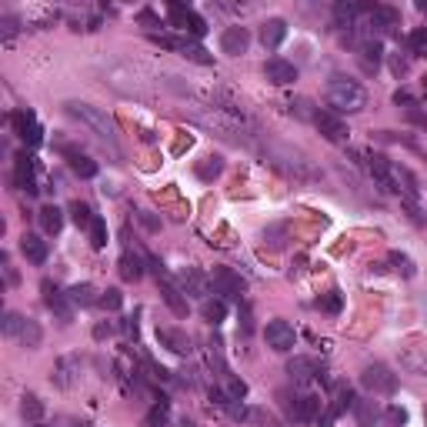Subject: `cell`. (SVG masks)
<instances>
[{
  "label": "cell",
  "mask_w": 427,
  "mask_h": 427,
  "mask_svg": "<svg viewBox=\"0 0 427 427\" xmlns=\"http://www.w3.org/2000/svg\"><path fill=\"white\" fill-rule=\"evenodd\" d=\"M64 107H67V114H70V117H77L80 124H87L90 131L97 134L100 141L110 147V153H114V157H121V147H117V134H114V124H110V117L104 114V110L94 107V104H84V100H67Z\"/></svg>",
  "instance_id": "obj_1"
},
{
  "label": "cell",
  "mask_w": 427,
  "mask_h": 427,
  "mask_svg": "<svg viewBox=\"0 0 427 427\" xmlns=\"http://www.w3.org/2000/svg\"><path fill=\"white\" fill-rule=\"evenodd\" d=\"M328 104L337 114H357V110L367 107V90L351 80V77H330L328 80Z\"/></svg>",
  "instance_id": "obj_2"
},
{
  "label": "cell",
  "mask_w": 427,
  "mask_h": 427,
  "mask_svg": "<svg viewBox=\"0 0 427 427\" xmlns=\"http://www.w3.org/2000/svg\"><path fill=\"white\" fill-rule=\"evenodd\" d=\"M361 384L371 394H394L397 391V374L387 364H367L361 371Z\"/></svg>",
  "instance_id": "obj_3"
},
{
  "label": "cell",
  "mask_w": 427,
  "mask_h": 427,
  "mask_svg": "<svg viewBox=\"0 0 427 427\" xmlns=\"http://www.w3.org/2000/svg\"><path fill=\"white\" fill-rule=\"evenodd\" d=\"M281 397H284L287 417H291L294 424H310V421L318 417V411H320V401L314 394H297V397L281 394Z\"/></svg>",
  "instance_id": "obj_4"
},
{
  "label": "cell",
  "mask_w": 427,
  "mask_h": 427,
  "mask_svg": "<svg viewBox=\"0 0 427 427\" xmlns=\"http://www.w3.org/2000/svg\"><path fill=\"white\" fill-rule=\"evenodd\" d=\"M167 17H171L174 27L187 31L190 37H204V33H207V21H204L200 13H194L190 7H184V4H171V7H167Z\"/></svg>",
  "instance_id": "obj_5"
},
{
  "label": "cell",
  "mask_w": 427,
  "mask_h": 427,
  "mask_svg": "<svg viewBox=\"0 0 427 427\" xmlns=\"http://www.w3.org/2000/svg\"><path fill=\"white\" fill-rule=\"evenodd\" d=\"M264 337H267V347H271V351H277V354H291V351H294V344H297L294 328H291L287 320H281V318L267 324Z\"/></svg>",
  "instance_id": "obj_6"
},
{
  "label": "cell",
  "mask_w": 427,
  "mask_h": 427,
  "mask_svg": "<svg viewBox=\"0 0 427 427\" xmlns=\"http://www.w3.org/2000/svg\"><path fill=\"white\" fill-rule=\"evenodd\" d=\"M210 287H214V294H220V297H234V301L244 297L241 274H234L230 267H214V271H210Z\"/></svg>",
  "instance_id": "obj_7"
},
{
  "label": "cell",
  "mask_w": 427,
  "mask_h": 427,
  "mask_svg": "<svg viewBox=\"0 0 427 427\" xmlns=\"http://www.w3.org/2000/svg\"><path fill=\"white\" fill-rule=\"evenodd\" d=\"M367 171H371V177L381 184V190H387V194H401V184H397V167L391 164L387 157L374 153L371 161H367Z\"/></svg>",
  "instance_id": "obj_8"
},
{
  "label": "cell",
  "mask_w": 427,
  "mask_h": 427,
  "mask_svg": "<svg viewBox=\"0 0 427 427\" xmlns=\"http://www.w3.org/2000/svg\"><path fill=\"white\" fill-rule=\"evenodd\" d=\"M314 124H318V131L324 134V141H330V144L347 141V124L340 121L334 110H318V114H314Z\"/></svg>",
  "instance_id": "obj_9"
},
{
  "label": "cell",
  "mask_w": 427,
  "mask_h": 427,
  "mask_svg": "<svg viewBox=\"0 0 427 427\" xmlns=\"http://www.w3.org/2000/svg\"><path fill=\"white\" fill-rule=\"evenodd\" d=\"M157 284H161V297H164V304L174 310L177 318H187V310H190V307H187V294L180 291V284H174L167 274H157Z\"/></svg>",
  "instance_id": "obj_10"
},
{
  "label": "cell",
  "mask_w": 427,
  "mask_h": 427,
  "mask_svg": "<svg viewBox=\"0 0 427 427\" xmlns=\"http://www.w3.org/2000/svg\"><path fill=\"white\" fill-rule=\"evenodd\" d=\"M287 374H291V381L307 384V381H320V377H324V367H320L314 357H291V361H287Z\"/></svg>",
  "instance_id": "obj_11"
},
{
  "label": "cell",
  "mask_w": 427,
  "mask_h": 427,
  "mask_svg": "<svg viewBox=\"0 0 427 427\" xmlns=\"http://www.w3.org/2000/svg\"><path fill=\"white\" fill-rule=\"evenodd\" d=\"M40 291H44V304L54 310L57 318L64 320V324H70V318H74V310H70V297L60 291V287H54L50 281H44L40 284Z\"/></svg>",
  "instance_id": "obj_12"
},
{
  "label": "cell",
  "mask_w": 427,
  "mask_h": 427,
  "mask_svg": "<svg viewBox=\"0 0 427 427\" xmlns=\"http://www.w3.org/2000/svg\"><path fill=\"white\" fill-rule=\"evenodd\" d=\"M247 47H251V31L247 27H227L220 33V50L227 57H241Z\"/></svg>",
  "instance_id": "obj_13"
},
{
  "label": "cell",
  "mask_w": 427,
  "mask_h": 427,
  "mask_svg": "<svg viewBox=\"0 0 427 427\" xmlns=\"http://www.w3.org/2000/svg\"><path fill=\"white\" fill-rule=\"evenodd\" d=\"M264 77H267L271 84H277V87H284V84H294L297 80V67L291 64V60H284V57H271V60L264 64Z\"/></svg>",
  "instance_id": "obj_14"
},
{
  "label": "cell",
  "mask_w": 427,
  "mask_h": 427,
  "mask_svg": "<svg viewBox=\"0 0 427 427\" xmlns=\"http://www.w3.org/2000/svg\"><path fill=\"white\" fill-rule=\"evenodd\" d=\"M157 340L164 344L167 351L180 354V357H187V354L194 351V347H190V337H187L184 330H177V328H157Z\"/></svg>",
  "instance_id": "obj_15"
},
{
  "label": "cell",
  "mask_w": 427,
  "mask_h": 427,
  "mask_svg": "<svg viewBox=\"0 0 427 427\" xmlns=\"http://www.w3.org/2000/svg\"><path fill=\"white\" fill-rule=\"evenodd\" d=\"M17 184H21V190H27V194H37V190H40V187H37V161L27 157V153H17Z\"/></svg>",
  "instance_id": "obj_16"
},
{
  "label": "cell",
  "mask_w": 427,
  "mask_h": 427,
  "mask_svg": "<svg viewBox=\"0 0 427 427\" xmlns=\"http://www.w3.org/2000/svg\"><path fill=\"white\" fill-rule=\"evenodd\" d=\"M284 37H287V21H281V17H271V21L261 23V40H264V47L277 50V47L284 44Z\"/></svg>",
  "instance_id": "obj_17"
},
{
  "label": "cell",
  "mask_w": 427,
  "mask_h": 427,
  "mask_svg": "<svg viewBox=\"0 0 427 427\" xmlns=\"http://www.w3.org/2000/svg\"><path fill=\"white\" fill-rule=\"evenodd\" d=\"M21 254L31 264H37V267H40V264L47 261V241H40L37 234H23V237H21Z\"/></svg>",
  "instance_id": "obj_18"
},
{
  "label": "cell",
  "mask_w": 427,
  "mask_h": 427,
  "mask_svg": "<svg viewBox=\"0 0 427 427\" xmlns=\"http://www.w3.org/2000/svg\"><path fill=\"white\" fill-rule=\"evenodd\" d=\"M207 284H210V277H204L200 271H194V267H187L184 274H180V291H184V294L204 297L207 294Z\"/></svg>",
  "instance_id": "obj_19"
},
{
  "label": "cell",
  "mask_w": 427,
  "mask_h": 427,
  "mask_svg": "<svg viewBox=\"0 0 427 427\" xmlns=\"http://www.w3.org/2000/svg\"><path fill=\"white\" fill-rule=\"evenodd\" d=\"M371 23L377 31H394L397 23H401V13H397L394 7H387V4H377L371 11Z\"/></svg>",
  "instance_id": "obj_20"
},
{
  "label": "cell",
  "mask_w": 427,
  "mask_h": 427,
  "mask_svg": "<svg viewBox=\"0 0 427 427\" xmlns=\"http://www.w3.org/2000/svg\"><path fill=\"white\" fill-rule=\"evenodd\" d=\"M67 297H70V304L74 307H90V304H100V294L94 284H74L70 291H67Z\"/></svg>",
  "instance_id": "obj_21"
},
{
  "label": "cell",
  "mask_w": 427,
  "mask_h": 427,
  "mask_svg": "<svg viewBox=\"0 0 427 427\" xmlns=\"http://www.w3.org/2000/svg\"><path fill=\"white\" fill-rule=\"evenodd\" d=\"M67 161H70V171H74L77 177H97V164L90 161V157H84L80 151H67Z\"/></svg>",
  "instance_id": "obj_22"
},
{
  "label": "cell",
  "mask_w": 427,
  "mask_h": 427,
  "mask_svg": "<svg viewBox=\"0 0 427 427\" xmlns=\"http://www.w3.org/2000/svg\"><path fill=\"white\" fill-rule=\"evenodd\" d=\"M381 44H377V40H367V44H361V67L364 70H367V74H374V70H377V67H381Z\"/></svg>",
  "instance_id": "obj_23"
},
{
  "label": "cell",
  "mask_w": 427,
  "mask_h": 427,
  "mask_svg": "<svg viewBox=\"0 0 427 427\" xmlns=\"http://www.w3.org/2000/svg\"><path fill=\"white\" fill-rule=\"evenodd\" d=\"M40 227L47 230V234H57V230L64 227V210L60 207H54V204H47V207H40Z\"/></svg>",
  "instance_id": "obj_24"
},
{
  "label": "cell",
  "mask_w": 427,
  "mask_h": 427,
  "mask_svg": "<svg viewBox=\"0 0 427 427\" xmlns=\"http://www.w3.org/2000/svg\"><path fill=\"white\" fill-rule=\"evenodd\" d=\"M21 417H23V421H31V424H40V417H44V404H40V397H37V394H23Z\"/></svg>",
  "instance_id": "obj_25"
},
{
  "label": "cell",
  "mask_w": 427,
  "mask_h": 427,
  "mask_svg": "<svg viewBox=\"0 0 427 427\" xmlns=\"http://www.w3.org/2000/svg\"><path fill=\"white\" fill-rule=\"evenodd\" d=\"M121 277H124V281H141V277H144V261L137 257V254L127 251L121 257Z\"/></svg>",
  "instance_id": "obj_26"
},
{
  "label": "cell",
  "mask_w": 427,
  "mask_h": 427,
  "mask_svg": "<svg viewBox=\"0 0 427 427\" xmlns=\"http://www.w3.org/2000/svg\"><path fill=\"white\" fill-rule=\"evenodd\" d=\"M23 344V347H40V340H44V330H40V324L37 320H23V330H21V337H17Z\"/></svg>",
  "instance_id": "obj_27"
},
{
  "label": "cell",
  "mask_w": 427,
  "mask_h": 427,
  "mask_svg": "<svg viewBox=\"0 0 427 427\" xmlns=\"http://www.w3.org/2000/svg\"><path fill=\"white\" fill-rule=\"evenodd\" d=\"M67 214H70V220H74L77 227H90V224H94V217H97V214H94V210L84 204V200H74V204L67 207Z\"/></svg>",
  "instance_id": "obj_28"
},
{
  "label": "cell",
  "mask_w": 427,
  "mask_h": 427,
  "mask_svg": "<svg viewBox=\"0 0 427 427\" xmlns=\"http://www.w3.org/2000/svg\"><path fill=\"white\" fill-rule=\"evenodd\" d=\"M200 314H204V320H210V324H220V320L227 318V304H224V301H204V304H200Z\"/></svg>",
  "instance_id": "obj_29"
},
{
  "label": "cell",
  "mask_w": 427,
  "mask_h": 427,
  "mask_svg": "<svg viewBox=\"0 0 427 427\" xmlns=\"http://www.w3.org/2000/svg\"><path fill=\"white\" fill-rule=\"evenodd\" d=\"M220 174H224V161H220V157H204L198 164L200 180H214V177H220Z\"/></svg>",
  "instance_id": "obj_30"
},
{
  "label": "cell",
  "mask_w": 427,
  "mask_h": 427,
  "mask_svg": "<svg viewBox=\"0 0 427 427\" xmlns=\"http://www.w3.org/2000/svg\"><path fill=\"white\" fill-rule=\"evenodd\" d=\"M318 307L324 310V314H340V307H344V297H340L337 287H334V291H328V294L320 297Z\"/></svg>",
  "instance_id": "obj_31"
},
{
  "label": "cell",
  "mask_w": 427,
  "mask_h": 427,
  "mask_svg": "<svg viewBox=\"0 0 427 427\" xmlns=\"http://www.w3.org/2000/svg\"><path fill=\"white\" fill-rule=\"evenodd\" d=\"M87 234H90V244L94 247H107V224H104V217H94V224L87 227Z\"/></svg>",
  "instance_id": "obj_32"
},
{
  "label": "cell",
  "mask_w": 427,
  "mask_h": 427,
  "mask_svg": "<svg viewBox=\"0 0 427 427\" xmlns=\"http://www.w3.org/2000/svg\"><path fill=\"white\" fill-rule=\"evenodd\" d=\"M387 261L394 264V271L401 277H414V261H411V257H407V254H397V251H391L387 254Z\"/></svg>",
  "instance_id": "obj_33"
},
{
  "label": "cell",
  "mask_w": 427,
  "mask_h": 427,
  "mask_svg": "<svg viewBox=\"0 0 427 427\" xmlns=\"http://www.w3.org/2000/svg\"><path fill=\"white\" fill-rule=\"evenodd\" d=\"M23 320H27V318H21L17 310H7V314H4V334L17 340V337H21V330H23Z\"/></svg>",
  "instance_id": "obj_34"
},
{
  "label": "cell",
  "mask_w": 427,
  "mask_h": 427,
  "mask_svg": "<svg viewBox=\"0 0 427 427\" xmlns=\"http://www.w3.org/2000/svg\"><path fill=\"white\" fill-rule=\"evenodd\" d=\"M167 417H171V407H167V401H157V404L151 407V414H147V427H164Z\"/></svg>",
  "instance_id": "obj_35"
},
{
  "label": "cell",
  "mask_w": 427,
  "mask_h": 427,
  "mask_svg": "<svg viewBox=\"0 0 427 427\" xmlns=\"http://www.w3.org/2000/svg\"><path fill=\"white\" fill-rule=\"evenodd\" d=\"M100 307H104V310H121V307H124V294L117 291V287H107V291L100 294Z\"/></svg>",
  "instance_id": "obj_36"
},
{
  "label": "cell",
  "mask_w": 427,
  "mask_h": 427,
  "mask_svg": "<svg viewBox=\"0 0 427 427\" xmlns=\"http://www.w3.org/2000/svg\"><path fill=\"white\" fill-rule=\"evenodd\" d=\"M407 47H411V54L414 57H427V31H414L407 37Z\"/></svg>",
  "instance_id": "obj_37"
},
{
  "label": "cell",
  "mask_w": 427,
  "mask_h": 427,
  "mask_svg": "<svg viewBox=\"0 0 427 427\" xmlns=\"http://www.w3.org/2000/svg\"><path fill=\"white\" fill-rule=\"evenodd\" d=\"M21 137H23V144H27V147H37V144L44 141V127H40V124H37V121H33L31 127H27V131L21 134Z\"/></svg>",
  "instance_id": "obj_38"
},
{
  "label": "cell",
  "mask_w": 427,
  "mask_h": 427,
  "mask_svg": "<svg viewBox=\"0 0 427 427\" xmlns=\"http://www.w3.org/2000/svg\"><path fill=\"white\" fill-rule=\"evenodd\" d=\"M184 57L198 60V64H210V60H214V57H210L204 47H198V44H184Z\"/></svg>",
  "instance_id": "obj_39"
},
{
  "label": "cell",
  "mask_w": 427,
  "mask_h": 427,
  "mask_svg": "<svg viewBox=\"0 0 427 427\" xmlns=\"http://www.w3.org/2000/svg\"><path fill=\"white\" fill-rule=\"evenodd\" d=\"M21 31V21H17V17H11V13H7V17H4V21H0V37H4V40H7V37H13V33Z\"/></svg>",
  "instance_id": "obj_40"
},
{
  "label": "cell",
  "mask_w": 427,
  "mask_h": 427,
  "mask_svg": "<svg viewBox=\"0 0 427 427\" xmlns=\"http://www.w3.org/2000/svg\"><path fill=\"white\" fill-rule=\"evenodd\" d=\"M137 217H141V224L147 230H161V217H153L151 210H137Z\"/></svg>",
  "instance_id": "obj_41"
},
{
  "label": "cell",
  "mask_w": 427,
  "mask_h": 427,
  "mask_svg": "<svg viewBox=\"0 0 427 427\" xmlns=\"http://www.w3.org/2000/svg\"><path fill=\"white\" fill-rule=\"evenodd\" d=\"M387 421H391V424H407V411L404 407H391V411H387Z\"/></svg>",
  "instance_id": "obj_42"
},
{
  "label": "cell",
  "mask_w": 427,
  "mask_h": 427,
  "mask_svg": "<svg viewBox=\"0 0 427 427\" xmlns=\"http://www.w3.org/2000/svg\"><path fill=\"white\" fill-rule=\"evenodd\" d=\"M394 104H404V107H411V110L417 107V104H414V97H411L407 90H397V94H394Z\"/></svg>",
  "instance_id": "obj_43"
},
{
  "label": "cell",
  "mask_w": 427,
  "mask_h": 427,
  "mask_svg": "<svg viewBox=\"0 0 427 427\" xmlns=\"http://www.w3.org/2000/svg\"><path fill=\"white\" fill-rule=\"evenodd\" d=\"M110 330H114V328H110V324H97V328H94V337H97V340H104V337H110Z\"/></svg>",
  "instance_id": "obj_44"
},
{
  "label": "cell",
  "mask_w": 427,
  "mask_h": 427,
  "mask_svg": "<svg viewBox=\"0 0 427 427\" xmlns=\"http://www.w3.org/2000/svg\"><path fill=\"white\" fill-rule=\"evenodd\" d=\"M424 87H427V77H424Z\"/></svg>",
  "instance_id": "obj_45"
},
{
  "label": "cell",
  "mask_w": 427,
  "mask_h": 427,
  "mask_svg": "<svg viewBox=\"0 0 427 427\" xmlns=\"http://www.w3.org/2000/svg\"><path fill=\"white\" fill-rule=\"evenodd\" d=\"M33 427H44V424H33Z\"/></svg>",
  "instance_id": "obj_46"
}]
</instances>
